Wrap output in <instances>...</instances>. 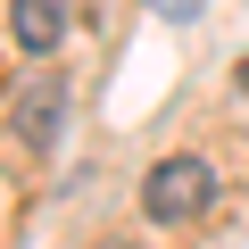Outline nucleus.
<instances>
[{"instance_id": "1", "label": "nucleus", "mask_w": 249, "mask_h": 249, "mask_svg": "<svg viewBox=\"0 0 249 249\" xmlns=\"http://www.w3.org/2000/svg\"><path fill=\"white\" fill-rule=\"evenodd\" d=\"M142 208H150L158 224H191V216H208V208H216V166H208V158H191V150L158 158V166H150V183H142Z\"/></svg>"}, {"instance_id": "3", "label": "nucleus", "mask_w": 249, "mask_h": 249, "mask_svg": "<svg viewBox=\"0 0 249 249\" xmlns=\"http://www.w3.org/2000/svg\"><path fill=\"white\" fill-rule=\"evenodd\" d=\"M9 34H17V50L50 58L67 42V0H9Z\"/></svg>"}, {"instance_id": "2", "label": "nucleus", "mask_w": 249, "mask_h": 249, "mask_svg": "<svg viewBox=\"0 0 249 249\" xmlns=\"http://www.w3.org/2000/svg\"><path fill=\"white\" fill-rule=\"evenodd\" d=\"M67 75H25L17 83V100H9V133L25 142V150H58L67 142Z\"/></svg>"}, {"instance_id": "4", "label": "nucleus", "mask_w": 249, "mask_h": 249, "mask_svg": "<svg viewBox=\"0 0 249 249\" xmlns=\"http://www.w3.org/2000/svg\"><path fill=\"white\" fill-rule=\"evenodd\" d=\"M241 91H249V58H241Z\"/></svg>"}]
</instances>
